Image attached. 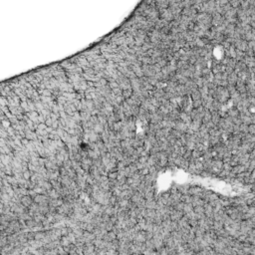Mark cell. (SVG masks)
Masks as SVG:
<instances>
[{"label":"cell","instance_id":"1","mask_svg":"<svg viewBox=\"0 0 255 255\" xmlns=\"http://www.w3.org/2000/svg\"><path fill=\"white\" fill-rule=\"evenodd\" d=\"M157 255H168V249L164 246V247L159 248V250H157Z\"/></svg>","mask_w":255,"mask_h":255}]
</instances>
